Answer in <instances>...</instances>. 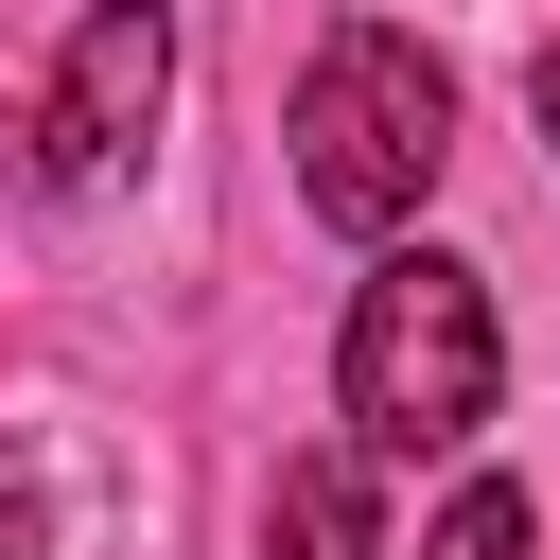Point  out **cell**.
Segmentation results:
<instances>
[{"label": "cell", "mask_w": 560, "mask_h": 560, "mask_svg": "<svg viewBox=\"0 0 560 560\" xmlns=\"http://www.w3.org/2000/svg\"><path fill=\"white\" fill-rule=\"evenodd\" d=\"M490 402H508L490 280L455 245H385L350 280V332H332V420L368 455H455V438H490Z\"/></svg>", "instance_id": "1"}, {"label": "cell", "mask_w": 560, "mask_h": 560, "mask_svg": "<svg viewBox=\"0 0 560 560\" xmlns=\"http://www.w3.org/2000/svg\"><path fill=\"white\" fill-rule=\"evenodd\" d=\"M298 192H315V228H350V245H402L420 228V192L455 175V70L402 35V18H350V35H315V70H298Z\"/></svg>", "instance_id": "2"}, {"label": "cell", "mask_w": 560, "mask_h": 560, "mask_svg": "<svg viewBox=\"0 0 560 560\" xmlns=\"http://www.w3.org/2000/svg\"><path fill=\"white\" fill-rule=\"evenodd\" d=\"M158 105H175V0H88L70 52H52V105H35V175L52 192H122Z\"/></svg>", "instance_id": "3"}, {"label": "cell", "mask_w": 560, "mask_h": 560, "mask_svg": "<svg viewBox=\"0 0 560 560\" xmlns=\"http://www.w3.org/2000/svg\"><path fill=\"white\" fill-rule=\"evenodd\" d=\"M368 472H385L368 438L280 455V490H262V560H385V490H368Z\"/></svg>", "instance_id": "4"}, {"label": "cell", "mask_w": 560, "mask_h": 560, "mask_svg": "<svg viewBox=\"0 0 560 560\" xmlns=\"http://www.w3.org/2000/svg\"><path fill=\"white\" fill-rule=\"evenodd\" d=\"M420 560H525V490H508V472H472V490L420 525Z\"/></svg>", "instance_id": "5"}, {"label": "cell", "mask_w": 560, "mask_h": 560, "mask_svg": "<svg viewBox=\"0 0 560 560\" xmlns=\"http://www.w3.org/2000/svg\"><path fill=\"white\" fill-rule=\"evenodd\" d=\"M0 560H52V472H0Z\"/></svg>", "instance_id": "6"}, {"label": "cell", "mask_w": 560, "mask_h": 560, "mask_svg": "<svg viewBox=\"0 0 560 560\" xmlns=\"http://www.w3.org/2000/svg\"><path fill=\"white\" fill-rule=\"evenodd\" d=\"M525 105H542V140H560V52H542V70H525Z\"/></svg>", "instance_id": "7"}]
</instances>
